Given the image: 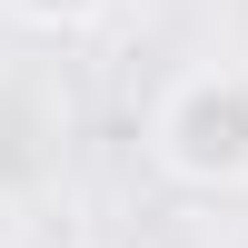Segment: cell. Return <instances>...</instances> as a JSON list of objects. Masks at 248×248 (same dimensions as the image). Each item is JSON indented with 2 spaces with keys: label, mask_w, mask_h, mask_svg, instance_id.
Here are the masks:
<instances>
[{
  "label": "cell",
  "mask_w": 248,
  "mask_h": 248,
  "mask_svg": "<svg viewBox=\"0 0 248 248\" xmlns=\"http://www.w3.org/2000/svg\"><path fill=\"white\" fill-rule=\"evenodd\" d=\"M0 10H10L20 30H40V40H70V30H99L119 0H0Z\"/></svg>",
  "instance_id": "cell-2"
},
{
  "label": "cell",
  "mask_w": 248,
  "mask_h": 248,
  "mask_svg": "<svg viewBox=\"0 0 248 248\" xmlns=\"http://www.w3.org/2000/svg\"><path fill=\"white\" fill-rule=\"evenodd\" d=\"M149 159L199 199L248 189V70H179L149 109Z\"/></svg>",
  "instance_id": "cell-1"
}]
</instances>
